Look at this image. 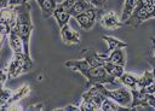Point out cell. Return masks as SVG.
<instances>
[{"label": "cell", "instance_id": "cell-1", "mask_svg": "<svg viewBox=\"0 0 155 111\" xmlns=\"http://www.w3.org/2000/svg\"><path fill=\"white\" fill-rule=\"evenodd\" d=\"M64 66L73 69L74 71L80 72L90 83L97 84V83H110V84H117V78L109 75L107 70L103 66H90L85 59H73V60H65Z\"/></svg>", "mask_w": 155, "mask_h": 111}, {"label": "cell", "instance_id": "cell-2", "mask_svg": "<svg viewBox=\"0 0 155 111\" xmlns=\"http://www.w3.org/2000/svg\"><path fill=\"white\" fill-rule=\"evenodd\" d=\"M16 11H17V17L12 29L21 37L24 47V53L27 56H30V35L34 30V24L31 22V14H30L31 6L29 2H24L22 5L16 6Z\"/></svg>", "mask_w": 155, "mask_h": 111}, {"label": "cell", "instance_id": "cell-3", "mask_svg": "<svg viewBox=\"0 0 155 111\" xmlns=\"http://www.w3.org/2000/svg\"><path fill=\"white\" fill-rule=\"evenodd\" d=\"M34 68V62L30 56H27L24 52L13 53L12 59L7 64V75L8 78H16L19 75L31 71Z\"/></svg>", "mask_w": 155, "mask_h": 111}, {"label": "cell", "instance_id": "cell-4", "mask_svg": "<svg viewBox=\"0 0 155 111\" xmlns=\"http://www.w3.org/2000/svg\"><path fill=\"white\" fill-rule=\"evenodd\" d=\"M97 88V90L99 93H102L104 97L116 101L119 105L121 106H125L127 109H130V104L132 101V94H131V90L128 89H115V90H109L104 87L103 83H97V84H92ZM131 110V109H130Z\"/></svg>", "mask_w": 155, "mask_h": 111}, {"label": "cell", "instance_id": "cell-5", "mask_svg": "<svg viewBox=\"0 0 155 111\" xmlns=\"http://www.w3.org/2000/svg\"><path fill=\"white\" fill-rule=\"evenodd\" d=\"M104 98L105 97L102 93H99L94 86H91L90 89L86 90L82 94L81 104L79 105V110L80 111H85V110L96 111V110H99Z\"/></svg>", "mask_w": 155, "mask_h": 111}, {"label": "cell", "instance_id": "cell-6", "mask_svg": "<svg viewBox=\"0 0 155 111\" xmlns=\"http://www.w3.org/2000/svg\"><path fill=\"white\" fill-rule=\"evenodd\" d=\"M103 13V10L97 8L94 6H90L85 12L78 14L76 17H74L78 22V24L80 25L81 29L84 30H91L96 23V21L101 17V14Z\"/></svg>", "mask_w": 155, "mask_h": 111}, {"label": "cell", "instance_id": "cell-7", "mask_svg": "<svg viewBox=\"0 0 155 111\" xmlns=\"http://www.w3.org/2000/svg\"><path fill=\"white\" fill-rule=\"evenodd\" d=\"M82 59L87 62L90 66H103L108 62V53L97 52L94 48L87 47L81 51Z\"/></svg>", "mask_w": 155, "mask_h": 111}, {"label": "cell", "instance_id": "cell-8", "mask_svg": "<svg viewBox=\"0 0 155 111\" xmlns=\"http://www.w3.org/2000/svg\"><path fill=\"white\" fill-rule=\"evenodd\" d=\"M99 22H101V25L108 30H114L124 25V23L120 21L115 11L103 12L99 17Z\"/></svg>", "mask_w": 155, "mask_h": 111}, {"label": "cell", "instance_id": "cell-9", "mask_svg": "<svg viewBox=\"0 0 155 111\" xmlns=\"http://www.w3.org/2000/svg\"><path fill=\"white\" fill-rule=\"evenodd\" d=\"M8 78L7 75V64L0 69V110H4V106L6 105L8 98L12 94V90L5 87V82Z\"/></svg>", "mask_w": 155, "mask_h": 111}, {"label": "cell", "instance_id": "cell-10", "mask_svg": "<svg viewBox=\"0 0 155 111\" xmlns=\"http://www.w3.org/2000/svg\"><path fill=\"white\" fill-rule=\"evenodd\" d=\"M61 37L65 45H78L80 42V34L75 31L69 23L61 27Z\"/></svg>", "mask_w": 155, "mask_h": 111}, {"label": "cell", "instance_id": "cell-11", "mask_svg": "<svg viewBox=\"0 0 155 111\" xmlns=\"http://www.w3.org/2000/svg\"><path fill=\"white\" fill-rule=\"evenodd\" d=\"M29 93H30V87H29L28 84H23V86H21L19 88H17L16 90H12V94H11V97L8 98L6 105L4 106V110H7V107H8L10 105H12V104H18L22 99L27 98V97L29 95Z\"/></svg>", "mask_w": 155, "mask_h": 111}, {"label": "cell", "instance_id": "cell-12", "mask_svg": "<svg viewBox=\"0 0 155 111\" xmlns=\"http://www.w3.org/2000/svg\"><path fill=\"white\" fill-rule=\"evenodd\" d=\"M16 17H17L16 6H7L0 10V23H5L11 28H13L16 23Z\"/></svg>", "mask_w": 155, "mask_h": 111}, {"label": "cell", "instance_id": "cell-13", "mask_svg": "<svg viewBox=\"0 0 155 111\" xmlns=\"http://www.w3.org/2000/svg\"><path fill=\"white\" fill-rule=\"evenodd\" d=\"M7 40H8V45H10V48H11L12 53H22V52H24L23 42H22L21 37L16 34V31L13 29H11L10 33L7 34Z\"/></svg>", "mask_w": 155, "mask_h": 111}, {"label": "cell", "instance_id": "cell-14", "mask_svg": "<svg viewBox=\"0 0 155 111\" xmlns=\"http://www.w3.org/2000/svg\"><path fill=\"white\" fill-rule=\"evenodd\" d=\"M102 39H103V41H104V42L107 43V46H108V53L111 52V51H114V49H116V48H126V47H127V42L121 41V40H119V39L115 37V36H111V35H103Z\"/></svg>", "mask_w": 155, "mask_h": 111}, {"label": "cell", "instance_id": "cell-15", "mask_svg": "<svg viewBox=\"0 0 155 111\" xmlns=\"http://www.w3.org/2000/svg\"><path fill=\"white\" fill-rule=\"evenodd\" d=\"M40 8H41V12H42V16L45 18H48L50 16L53 14V11L56 10L57 7V1L56 0H35Z\"/></svg>", "mask_w": 155, "mask_h": 111}, {"label": "cell", "instance_id": "cell-16", "mask_svg": "<svg viewBox=\"0 0 155 111\" xmlns=\"http://www.w3.org/2000/svg\"><path fill=\"white\" fill-rule=\"evenodd\" d=\"M108 62L113 64H117L121 66H125L126 64V56L124 52V48H116L108 53Z\"/></svg>", "mask_w": 155, "mask_h": 111}, {"label": "cell", "instance_id": "cell-17", "mask_svg": "<svg viewBox=\"0 0 155 111\" xmlns=\"http://www.w3.org/2000/svg\"><path fill=\"white\" fill-rule=\"evenodd\" d=\"M52 16H53V17H54V19L57 21V23H58L59 28H61V27H63L64 24H67V23L69 22V18L71 17V16H70V13H69L68 11L63 10L59 5H57V7H56V10L53 11V14H52Z\"/></svg>", "mask_w": 155, "mask_h": 111}, {"label": "cell", "instance_id": "cell-18", "mask_svg": "<svg viewBox=\"0 0 155 111\" xmlns=\"http://www.w3.org/2000/svg\"><path fill=\"white\" fill-rule=\"evenodd\" d=\"M137 77L138 76H134L133 74L131 72H124L120 77H119V81L126 86L128 89H137Z\"/></svg>", "mask_w": 155, "mask_h": 111}, {"label": "cell", "instance_id": "cell-19", "mask_svg": "<svg viewBox=\"0 0 155 111\" xmlns=\"http://www.w3.org/2000/svg\"><path fill=\"white\" fill-rule=\"evenodd\" d=\"M137 4H138V0H125V2H124V7H122L121 18H120V21H121L122 23H124V22L132 14V12L134 11Z\"/></svg>", "mask_w": 155, "mask_h": 111}, {"label": "cell", "instance_id": "cell-20", "mask_svg": "<svg viewBox=\"0 0 155 111\" xmlns=\"http://www.w3.org/2000/svg\"><path fill=\"white\" fill-rule=\"evenodd\" d=\"M99 110H102V111H119V110H130V109H127L125 106H121L116 101H114V100H111V99L105 97Z\"/></svg>", "mask_w": 155, "mask_h": 111}, {"label": "cell", "instance_id": "cell-21", "mask_svg": "<svg viewBox=\"0 0 155 111\" xmlns=\"http://www.w3.org/2000/svg\"><path fill=\"white\" fill-rule=\"evenodd\" d=\"M154 81V75L151 71H144L143 75L137 77V89L138 90H143L150 82Z\"/></svg>", "mask_w": 155, "mask_h": 111}, {"label": "cell", "instance_id": "cell-22", "mask_svg": "<svg viewBox=\"0 0 155 111\" xmlns=\"http://www.w3.org/2000/svg\"><path fill=\"white\" fill-rule=\"evenodd\" d=\"M103 68L107 70V72H108L109 75L114 76L115 78H119V77L125 72L124 66L117 65V64H113V63H110V62H107V63L103 65Z\"/></svg>", "mask_w": 155, "mask_h": 111}, {"label": "cell", "instance_id": "cell-23", "mask_svg": "<svg viewBox=\"0 0 155 111\" xmlns=\"http://www.w3.org/2000/svg\"><path fill=\"white\" fill-rule=\"evenodd\" d=\"M90 6H91V4H88L86 0H78V1L75 2V5L71 7V10H70L69 13H70L71 17H76L78 14L85 12Z\"/></svg>", "mask_w": 155, "mask_h": 111}, {"label": "cell", "instance_id": "cell-24", "mask_svg": "<svg viewBox=\"0 0 155 111\" xmlns=\"http://www.w3.org/2000/svg\"><path fill=\"white\" fill-rule=\"evenodd\" d=\"M78 0H64L63 2H61V4H58L63 10H65V11H68V12H70V10H71V7L75 5V2H76Z\"/></svg>", "mask_w": 155, "mask_h": 111}, {"label": "cell", "instance_id": "cell-25", "mask_svg": "<svg viewBox=\"0 0 155 111\" xmlns=\"http://www.w3.org/2000/svg\"><path fill=\"white\" fill-rule=\"evenodd\" d=\"M90 4L92 6H94V7H97V8L103 10L105 4H107V0H90Z\"/></svg>", "mask_w": 155, "mask_h": 111}, {"label": "cell", "instance_id": "cell-26", "mask_svg": "<svg viewBox=\"0 0 155 111\" xmlns=\"http://www.w3.org/2000/svg\"><path fill=\"white\" fill-rule=\"evenodd\" d=\"M24 2H29V0H8V6H18Z\"/></svg>", "mask_w": 155, "mask_h": 111}, {"label": "cell", "instance_id": "cell-27", "mask_svg": "<svg viewBox=\"0 0 155 111\" xmlns=\"http://www.w3.org/2000/svg\"><path fill=\"white\" fill-rule=\"evenodd\" d=\"M29 110H42L44 109V103H36V104H31L28 106Z\"/></svg>", "mask_w": 155, "mask_h": 111}, {"label": "cell", "instance_id": "cell-28", "mask_svg": "<svg viewBox=\"0 0 155 111\" xmlns=\"http://www.w3.org/2000/svg\"><path fill=\"white\" fill-rule=\"evenodd\" d=\"M54 110H63V111H65V110H79V106L78 105H67V106H64V107H61V109H54Z\"/></svg>", "mask_w": 155, "mask_h": 111}, {"label": "cell", "instance_id": "cell-29", "mask_svg": "<svg viewBox=\"0 0 155 111\" xmlns=\"http://www.w3.org/2000/svg\"><path fill=\"white\" fill-rule=\"evenodd\" d=\"M7 37V35H5V34H2V33H0V51H1V47H2V43H4V41H5V39Z\"/></svg>", "mask_w": 155, "mask_h": 111}, {"label": "cell", "instance_id": "cell-30", "mask_svg": "<svg viewBox=\"0 0 155 111\" xmlns=\"http://www.w3.org/2000/svg\"><path fill=\"white\" fill-rule=\"evenodd\" d=\"M151 45H153V54L150 57L155 59V37H151Z\"/></svg>", "mask_w": 155, "mask_h": 111}, {"label": "cell", "instance_id": "cell-31", "mask_svg": "<svg viewBox=\"0 0 155 111\" xmlns=\"http://www.w3.org/2000/svg\"><path fill=\"white\" fill-rule=\"evenodd\" d=\"M56 1H57V4H61V2H63L64 0H56Z\"/></svg>", "mask_w": 155, "mask_h": 111}, {"label": "cell", "instance_id": "cell-32", "mask_svg": "<svg viewBox=\"0 0 155 111\" xmlns=\"http://www.w3.org/2000/svg\"><path fill=\"white\" fill-rule=\"evenodd\" d=\"M154 18H155V17H154Z\"/></svg>", "mask_w": 155, "mask_h": 111}]
</instances>
